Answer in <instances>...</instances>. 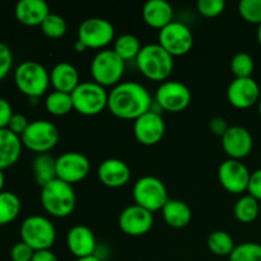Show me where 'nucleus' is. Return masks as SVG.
Here are the masks:
<instances>
[{
    "label": "nucleus",
    "instance_id": "obj_1",
    "mask_svg": "<svg viewBox=\"0 0 261 261\" xmlns=\"http://www.w3.org/2000/svg\"><path fill=\"white\" fill-rule=\"evenodd\" d=\"M152 107L149 92L137 82H121L109 93L110 110L114 116L122 120H137Z\"/></svg>",
    "mask_w": 261,
    "mask_h": 261
},
{
    "label": "nucleus",
    "instance_id": "obj_2",
    "mask_svg": "<svg viewBox=\"0 0 261 261\" xmlns=\"http://www.w3.org/2000/svg\"><path fill=\"white\" fill-rule=\"evenodd\" d=\"M40 200L46 213L56 218H66L75 209L76 196L70 184L55 178L41 188Z\"/></svg>",
    "mask_w": 261,
    "mask_h": 261
},
{
    "label": "nucleus",
    "instance_id": "obj_3",
    "mask_svg": "<svg viewBox=\"0 0 261 261\" xmlns=\"http://www.w3.org/2000/svg\"><path fill=\"white\" fill-rule=\"evenodd\" d=\"M135 63L145 78L154 82L167 81L175 66L172 56L158 43L143 46Z\"/></svg>",
    "mask_w": 261,
    "mask_h": 261
},
{
    "label": "nucleus",
    "instance_id": "obj_4",
    "mask_svg": "<svg viewBox=\"0 0 261 261\" xmlns=\"http://www.w3.org/2000/svg\"><path fill=\"white\" fill-rule=\"evenodd\" d=\"M14 82L19 92L30 98H40L50 86V73L37 61H23L14 71Z\"/></svg>",
    "mask_w": 261,
    "mask_h": 261
},
{
    "label": "nucleus",
    "instance_id": "obj_5",
    "mask_svg": "<svg viewBox=\"0 0 261 261\" xmlns=\"http://www.w3.org/2000/svg\"><path fill=\"white\" fill-rule=\"evenodd\" d=\"M20 241L35 251L50 250L56 240V229L53 222L42 216H30L22 222L19 228Z\"/></svg>",
    "mask_w": 261,
    "mask_h": 261
},
{
    "label": "nucleus",
    "instance_id": "obj_6",
    "mask_svg": "<svg viewBox=\"0 0 261 261\" xmlns=\"http://www.w3.org/2000/svg\"><path fill=\"white\" fill-rule=\"evenodd\" d=\"M125 73V61L114 50H102L91 63L93 82L102 87H116Z\"/></svg>",
    "mask_w": 261,
    "mask_h": 261
},
{
    "label": "nucleus",
    "instance_id": "obj_7",
    "mask_svg": "<svg viewBox=\"0 0 261 261\" xmlns=\"http://www.w3.org/2000/svg\"><path fill=\"white\" fill-rule=\"evenodd\" d=\"M73 107L84 116L99 115L109 105V93L96 82H81L71 93Z\"/></svg>",
    "mask_w": 261,
    "mask_h": 261
},
{
    "label": "nucleus",
    "instance_id": "obj_8",
    "mask_svg": "<svg viewBox=\"0 0 261 261\" xmlns=\"http://www.w3.org/2000/svg\"><path fill=\"white\" fill-rule=\"evenodd\" d=\"M133 198L137 205L154 213L162 211L170 199L168 191L162 180L154 176H144L135 182L133 188Z\"/></svg>",
    "mask_w": 261,
    "mask_h": 261
},
{
    "label": "nucleus",
    "instance_id": "obj_9",
    "mask_svg": "<svg viewBox=\"0 0 261 261\" xmlns=\"http://www.w3.org/2000/svg\"><path fill=\"white\" fill-rule=\"evenodd\" d=\"M59 139H60L59 129L47 120L31 121L25 132L20 135L22 144L37 154L50 152L58 144Z\"/></svg>",
    "mask_w": 261,
    "mask_h": 261
},
{
    "label": "nucleus",
    "instance_id": "obj_10",
    "mask_svg": "<svg viewBox=\"0 0 261 261\" xmlns=\"http://www.w3.org/2000/svg\"><path fill=\"white\" fill-rule=\"evenodd\" d=\"M158 45L162 46L172 58L184 56L193 48V32L186 24L173 20L160 31Z\"/></svg>",
    "mask_w": 261,
    "mask_h": 261
},
{
    "label": "nucleus",
    "instance_id": "obj_11",
    "mask_svg": "<svg viewBox=\"0 0 261 261\" xmlns=\"http://www.w3.org/2000/svg\"><path fill=\"white\" fill-rule=\"evenodd\" d=\"M115 28L105 18H88L78 28V41L87 48H103L114 41Z\"/></svg>",
    "mask_w": 261,
    "mask_h": 261
},
{
    "label": "nucleus",
    "instance_id": "obj_12",
    "mask_svg": "<svg viewBox=\"0 0 261 261\" xmlns=\"http://www.w3.org/2000/svg\"><path fill=\"white\" fill-rule=\"evenodd\" d=\"M155 102L167 112H181L191 102V92L184 83L177 81H166L155 92Z\"/></svg>",
    "mask_w": 261,
    "mask_h": 261
},
{
    "label": "nucleus",
    "instance_id": "obj_13",
    "mask_svg": "<svg viewBox=\"0 0 261 261\" xmlns=\"http://www.w3.org/2000/svg\"><path fill=\"white\" fill-rule=\"evenodd\" d=\"M91 162L79 152H65L56 158V178L66 184L81 182L88 176Z\"/></svg>",
    "mask_w": 261,
    "mask_h": 261
},
{
    "label": "nucleus",
    "instance_id": "obj_14",
    "mask_svg": "<svg viewBox=\"0 0 261 261\" xmlns=\"http://www.w3.org/2000/svg\"><path fill=\"white\" fill-rule=\"evenodd\" d=\"M218 178L224 190L231 194H242L249 189L251 172L241 161L228 158L219 166Z\"/></svg>",
    "mask_w": 261,
    "mask_h": 261
},
{
    "label": "nucleus",
    "instance_id": "obj_15",
    "mask_svg": "<svg viewBox=\"0 0 261 261\" xmlns=\"http://www.w3.org/2000/svg\"><path fill=\"white\" fill-rule=\"evenodd\" d=\"M154 223L153 213L145 211L142 206L133 204L126 206L120 213L119 227L125 234L132 237H140L147 234Z\"/></svg>",
    "mask_w": 261,
    "mask_h": 261
},
{
    "label": "nucleus",
    "instance_id": "obj_16",
    "mask_svg": "<svg viewBox=\"0 0 261 261\" xmlns=\"http://www.w3.org/2000/svg\"><path fill=\"white\" fill-rule=\"evenodd\" d=\"M134 135L143 145H155L165 137V120L158 112L148 111L134 121Z\"/></svg>",
    "mask_w": 261,
    "mask_h": 261
},
{
    "label": "nucleus",
    "instance_id": "obj_17",
    "mask_svg": "<svg viewBox=\"0 0 261 261\" xmlns=\"http://www.w3.org/2000/svg\"><path fill=\"white\" fill-rule=\"evenodd\" d=\"M260 97V87L254 78H234L227 89V99L233 107L246 110L254 106Z\"/></svg>",
    "mask_w": 261,
    "mask_h": 261
},
{
    "label": "nucleus",
    "instance_id": "obj_18",
    "mask_svg": "<svg viewBox=\"0 0 261 261\" xmlns=\"http://www.w3.org/2000/svg\"><path fill=\"white\" fill-rule=\"evenodd\" d=\"M252 147L254 139L251 133L244 126H229L226 134L222 137V148L231 160L241 161L247 157L251 153Z\"/></svg>",
    "mask_w": 261,
    "mask_h": 261
},
{
    "label": "nucleus",
    "instance_id": "obj_19",
    "mask_svg": "<svg viewBox=\"0 0 261 261\" xmlns=\"http://www.w3.org/2000/svg\"><path fill=\"white\" fill-rule=\"evenodd\" d=\"M99 181L105 186L111 189H119L126 185L132 176L129 166L119 158H109L99 165L97 171Z\"/></svg>",
    "mask_w": 261,
    "mask_h": 261
},
{
    "label": "nucleus",
    "instance_id": "obj_20",
    "mask_svg": "<svg viewBox=\"0 0 261 261\" xmlns=\"http://www.w3.org/2000/svg\"><path fill=\"white\" fill-rule=\"evenodd\" d=\"M66 245H68L69 251H70L76 259H82V257L94 255L97 247V241L91 228H88L87 226L79 224V226L73 227V228L68 232V236H66Z\"/></svg>",
    "mask_w": 261,
    "mask_h": 261
},
{
    "label": "nucleus",
    "instance_id": "obj_21",
    "mask_svg": "<svg viewBox=\"0 0 261 261\" xmlns=\"http://www.w3.org/2000/svg\"><path fill=\"white\" fill-rule=\"evenodd\" d=\"M15 18L28 27L41 25L50 14V7L43 0H20L14 8Z\"/></svg>",
    "mask_w": 261,
    "mask_h": 261
},
{
    "label": "nucleus",
    "instance_id": "obj_22",
    "mask_svg": "<svg viewBox=\"0 0 261 261\" xmlns=\"http://www.w3.org/2000/svg\"><path fill=\"white\" fill-rule=\"evenodd\" d=\"M142 15L149 27L161 31L173 22V8L166 0H149L143 7Z\"/></svg>",
    "mask_w": 261,
    "mask_h": 261
},
{
    "label": "nucleus",
    "instance_id": "obj_23",
    "mask_svg": "<svg viewBox=\"0 0 261 261\" xmlns=\"http://www.w3.org/2000/svg\"><path fill=\"white\" fill-rule=\"evenodd\" d=\"M50 84L55 91L71 94L81 84L78 70L75 66L65 61L58 63L50 71Z\"/></svg>",
    "mask_w": 261,
    "mask_h": 261
},
{
    "label": "nucleus",
    "instance_id": "obj_24",
    "mask_svg": "<svg viewBox=\"0 0 261 261\" xmlns=\"http://www.w3.org/2000/svg\"><path fill=\"white\" fill-rule=\"evenodd\" d=\"M22 147L20 137L9 129H0V170H7L18 162Z\"/></svg>",
    "mask_w": 261,
    "mask_h": 261
},
{
    "label": "nucleus",
    "instance_id": "obj_25",
    "mask_svg": "<svg viewBox=\"0 0 261 261\" xmlns=\"http://www.w3.org/2000/svg\"><path fill=\"white\" fill-rule=\"evenodd\" d=\"M162 216L166 223L172 228H184L188 226L193 218L191 209L185 201L177 200H168L166 205L162 208Z\"/></svg>",
    "mask_w": 261,
    "mask_h": 261
},
{
    "label": "nucleus",
    "instance_id": "obj_26",
    "mask_svg": "<svg viewBox=\"0 0 261 261\" xmlns=\"http://www.w3.org/2000/svg\"><path fill=\"white\" fill-rule=\"evenodd\" d=\"M32 171L37 185L43 188L56 178V160L47 153L37 154L32 162Z\"/></svg>",
    "mask_w": 261,
    "mask_h": 261
},
{
    "label": "nucleus",
    "instance_id": "obj_27",
    "mask_svg": "<svg viewBox=\"0 0 261 261\" xmlns=\"http://www.w3.org/2000/svg\"><path fill=\"white\" fill-rule=\"evenodd\" d=\"M20 199L17 194L12 191H3L0 193V226H7L17 219L19 216Z\"/></svg>",
    "mask_w": 261,
    "mask_h": 261
},
{
    "label": "nucleus",
    "instance_id": "obj_28",
    "mask_svg": "<svg viewBox=\"0 0 261 261\" xmlns=\"http://www.w3.org/2000/svg\"><path fill=\"white\" fill-rule=\"evenodd\" d=\"M143 46L140 45V41L137 36L132 33H125L116 38L114 43V51L124 61L135 60L139 55Z\"/></svg>",
    "mask_w": 261,
    "mask_h": 261
},
{
    "label": "nucleus",
    "instance_id": "obj_29",
    "mask_svg": "<svg viewBox=\"0 0 261 261\" xmlns=\"http://www.w3.org/2000/svg\"><path fill=\"white\" fill-rule=\"evenodd\" d=\"M45 107L46 111L53 116H65L74 110L71 94L58 91L51 92L45 99Z\"/></svg>",
    "mask_w": 261,
    "mask_h": 261
},
{
    "label": "nucleus",
    "instance_id": "obj_30",
    "mask_svg": "<svg viewBox=\"0 0 261 261\" xmlns=\"http://www.w3.org/2000/svg\"><path fill=\"white\" fill-rule=\"evenodd\" d=\"M260 212L259 201L251 195H244L234 205V217L241 223H251L257 218Z\"/></svg>",
    "mask_w": 261,
    "mask_h": 261
},
{
    "label": "nucleus",
    "instance_id": "obj_31",
    "mask_svg": "<svg viewBox=\"0 0 261 261\" xmlns=\"http://www.w3.org/2000/svg\"><path fill=\"white\" fill-rule=\"evenodd\" d=\"M236 247L231 234L224 231L212 232L208 237V249L217 256H229Z\"/></svg>",
    "mask_w": 261,
    "mask_h": 261
},
{
    "label": "nucleus",
    "instance_id": "obj_32",
    "mask_svg": "<svg viewBox=\"0 0 261 261\" xmlns=\"http://www.w3.org/2000/svg\"><path fill=\"white\" fill-rule=\"evenodd\" d=\"M229 261H261V245L256 242H245L236 245Z\"/></svg>",
    "mask_w": 261,
    "mask_h": 261
},
{
    "label": "nucleus",
    "instance_id": "obj_33",
    "mask_svg": "<svg viewBox=\"0 0 261 261\" xmlns=\"http://www.w3.org/2000/svg\"><path fill=\"white\" fill-rule=\"evenodd\" d=\"M40 27L43 35L48 38H53V40L61 38L66 33L65 19L61 15L55 14V13H50Z\"/></svg>",
    "mask_w": 261,
    "mask_h": 261
},
{
    "label": "nucleus",
    "instance_id": "obj_34",
    "mask_svg": "<svg viewBox=\"0 0 261 261\" xmlns=\"http://www.w3.org/2000/svg\"><path fill=\"white\" fill-rule=\"evenodd\" d=\"M254 69V59L247 53H239L232 58L231 71L236 78H251Z\"/></svg>",
    "mask_w": 261,
    "mask_h": 261
},
{
    "label": "nucleus",
    "instance_id": "obj_35",
    "mask_svg": "<svg viewBox=\"0 0 261 261\" xmlns=\"http://www.w3.org/2000/svg\"><path fill=\"white\" fill-rule=\"evenodd\" d=\"M239 13L246 22L261 24V0H241L239 3Z\"/></svg>",
    "mask_w": 261,
    "mask_h": 261
},
{
    "label": "nucleus",
    "instance_id": "obj_36",
    "mask_svg": "<svg viewBox=\"0 0 261 261\" xmlns=\"http://www.w3.org/2000/svg\"><path fill=\"white\" fill-rule=\"evenodd\" d=\"M226 3L223 0H199L196 9L203 17L216 18L224 12Z\"/></svg>",
    "mask_w": 261,
    "mask_h": 261
},
{
    "label": "nucleus",
    "instance_id": "obj_37",
    "mask_svg": "<svg viewBox=\"0 0 261 261\" xmlns=\"http://www.w3.org/2000/svg\"><path fill=\"white\" fill-rule=\"evenodd\" d=\"M35 250L31 249L23 241L17 242L10 250V259L12 261H32Z\"/></svg>",
    "mask_w": 261,
    "mask_h": 261
},
{
    "label": "nucleus",
    "instance_id": "obj_38",
    "mask_svg": "<svg viewBox=\"0 0 261 261\" xmlns=\"http://www.w3.org/2000/svg\"><path fill=\"white\" fill-rule=\"evenodd\" d=\"M13 66V54L4 42H0V82L9 74Z\"/></svg>",
    "mask_w": 261,
    "mask_h": 261
},
{
    "label": "nucleus",
    "instance_id": "obj_39",
    "mask_svg": "<svg viewBox=\"0 0 261 261\" xmlns=\"http://www.w3.org/2000/svg\"><path fill=\"white\" fill-rule=\"evenodd\" d=\"M30 125V121L27 120V117L22 114H13L12 119H10L9 124H8L7 129H9L10 132L14 133L15 135L20 137L23 133L25 132V129Z\"/></svg>",
    "mask_w": 261,
    "mask_h": 261
},
{
    "label": "nucleus",
    "instance_id": "obj_40",
    "mask_svg": "<svg viewBox=\"0 0 261 261\" xmlns=\"http://www.w3.org/2000/svg\"><path fill=\"white\" fill-rule=\"evenodd\" d=\"M13 109L9 101L0 97V129H7L10 119L13 116Z\"/></svg>",
    "mask_w": 261,
    "mask_h": 261
},
{
    "label": "nucleus",
    "instance_id": "obj_41",
    "mask_svg": "<svg viewBox=\"0 0 261 261\" xmlns=\"http://www.w3.org/2000/svg\"><path fill=\"white\" fill-rule=\"evenodd\" d=\"M247 191H249V195L254 196L257 201H261V168L255 172H251Z\"/></svg>",
    "mask_w": 261,
    "mask_h": 261
},
{
    "label": "nucleus",
    "instance_id": "obj_42",
    "mask_svg": "<svg viewBox=\"0 0 261 261\" xmlns=\"http://www.w3.org/2000/svg\"><path fill=\"white\" fill-rule=\"evenodd\" d=\"M209 129H211V132L213 133V134L218 135V137L222 138L224 134H226L227 130L229 129V126L226 119L216 116L209 121Z\"/></svg>",
    "mask_w": 261,
    "mask_h": 261
},
{
    "label": "nucleus",
    "instance_id": "obj_43",
    "mask_svg": "<svg viewBox=\"0 0 261 261\" xmlns=\"http://www.w3.org/2000/svg\"><path fill=\"white\" fill-rule=\"evenodd\" d=\"M32 261H59V259L51 250H41L35 251Z\"/></svg>",
    "mask_w": 261,
    "mask_h": 261
},
{
    "label": "nucleus",
    "instance_id": "obj_44",
    "mask_svg": "<svg viewBox=\"0 0 261 261\" xmlns=\"http://www.w3.org/2000/svg\"><path fill=\"white\" fill-rule=\"evenodd\" d=\"M74 50H75L76 53H84V51L87 50V47L83 42H81V41L76 40L75 43H74Z\"/></svg>",
    "mask_w": 261,
    "mask_h": 261
},
{
    "label": "nucleus",
    "instance_id": "obj_45",
    "mask_svg": "<svg viewBox=\"0 0 261 261\" xmlns=\"http://www.w3.org/2000/svg\"><path fill=\"white\" fill-rule=\"evenodd\" d=\"M4 185H5L4 171L0 170V193H3V191H4Z\"/></svg>",
    "mask_w": 261,
    "mask_h": 261
},
{
    "label": "nucleus",
    "instance_id": "obj_46",
    "mask_svg": "<svg viewBox=\"0 0 261 261\" xmlns=\"http://www.w3.org/2000/svg\"><path fill=\"white\" fill-rule=\"evenodd\" d=\"M75 261H102L98 256L96 255H92V256H87V257H82V259H76Z\"/></svg>",
    "mask_w": 261,
    "mask_h": 261
},
{
    "label": "nucleus",
    "instance_id": "obj_47",
    "mask_svg": "<svg viewBox=\"0 0 261 261\" xmlns=\"http://www.w3.org/2000/svg\"><path fill=\"white\" fill-rule=\"evenodd\" d=\"M257 42L261 46V24L257 27Z\"/></svg>",
    "mask_w": 261,
    "mask_h": 261
},
{
    "label": "nucleus",
    "instance_id": "obj_48",
    "mask_svg": "<svg viewBox=\"0 0 261 261\" xmlns=\"http://www.w3.org/2000/svg\"><path fill=\"white\" fill-rule=\"evenodd\" d=\"M259 114H260V117H261V99L259 101Z\"/></svg>",
    "mask_w": 261,
    "mask_h": 261
}]
</instances>
